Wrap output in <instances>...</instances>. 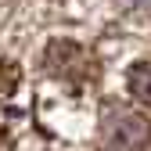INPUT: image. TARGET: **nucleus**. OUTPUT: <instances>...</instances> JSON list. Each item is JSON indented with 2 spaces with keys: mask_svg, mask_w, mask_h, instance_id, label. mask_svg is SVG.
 Instances as JSON below:
<instances>
[{
  "mask_svg": "<svg viewBox=\"0 0 151 151\" xmlns=\"http://www.w3.org/2000/svg\"><path fill=\"white\" fill-rule=\"evenodd\" d=\"M97 144L101 151H151V126L129 104H104L97 122Z\"/></svg>",
  "mask_w": 151,
  "mask_h": 151,
  "instance_id": "1",
  "label": "nucleus"
},
{
  "mask_svg": "<svg viewBox=\"0 0 151 151\" xmlns=\"http://www.w3.org/2000/svg\"><path fill=\"white\" fill-rule=\"evenodd\" d=\"M126 90H129V97H133L137 104L151 108V58H144V61H137V65H129Z\"/></svg>",
  "mask_w": 151,
  "mask_h": 151,
  "instance_id": "2",
  "label": "nucleus"
},
{
  "mask_svg": "<svg viewBox=\"0 0 151 151\" xmlns=\"http://www.w3.org/2000/svg\"><path fill=\"white\" fill-rule=\"evenodd\" d=\"M122 4H126L129 11H144V14H151V0H122Z\"/></svg>",
  "mask_w": 151,
  "mask_h": 151,
  "instance_id": "3",
  "label": "nucleus"
}]
</instances>
